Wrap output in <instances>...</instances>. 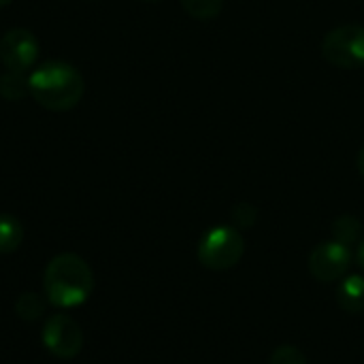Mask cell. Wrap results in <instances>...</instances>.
I'll list each match as a JSON object with an SVG mask.
<instances>
[{"label":"cell","mask_w":364,"mask_h":364,"mask_svg":"<svg viewBox=\"0 0 364 364\" xmlns=\"http://www.w3.org/2000/svg\"><path fill=\"white\" fill-rule=\"evenodd\" d=\"M45 296L53 307L73 309L83 305L94 290V273L77 254H60L45 269Z\"/></svg>","instance_id":"obj_1"},{"label":"cell","mask_w":364,"mask_h":364,"mask_svg":"<svg viewBox=\"0 0 364 364\" xmlns=\"http://www.w3.org/2000/svg\"><path fill=\"white\" fill-rule=\"evenodd\" d=\"M28 87L32 98L49 111H68L79 105L85 83L81 73L66 62H45L30 77Z\"/></svg>","instance_id":"obj_2"},{"label":"cell","mask_w":364,"mask_h":364,"mask_svg":"<svg viewBox=\"0 0 364 364\" xmlns=\"http://www.w3.org/2000/svg\"><path fill=\"white\" fill-rule=\"evenodd\" d=\"M245 239L235 226H213L198 241V262L209 271H228L241 262Z\"/></svg>","instance_id":"obj_3"},{"label":"cell","mask_w":364,"mask_h":364,"mask_svg":"<svg viewBox=\"0 0 364 364\" xmlns=\"http://www.w3.org/2000/svg\"><path fill=\"white\" fill-rule=\"evenodd\" d=\"M322 55L328 64L356 70L364 66V26H339L322 41Z\"/></svg>","instance_id":"obj_4"},{"label":"cell","mask_w":364,"mask_h":364,"mask_svg":"<svg viewBox=\"0 0 364 364\" xmlns=\"http://www.w3.org/2000/svg\"><path fill=\"white\" fill-rule=\"evenodd\" d=\"M352 264V254L350 247L339 243V241H324L316 245L309 254L307 267L314 279L322 284L339 282L348 275V269Z\"/></svg>","instance_id":"obj_5"},{"label":"cell","mask_w":364,"mask_h":364,"mask_svg":"<svg viewBox=\"0 0 364 364\" xmlns=\"http://www.w3.org/2000/svg\"><path fill=\"white\" fill-rule=\"evenodd\" d=\"M43 343L53 356L73 358L83 348V333L73 318H68L64 314H55L45 322Z\"/></svg>","instance_id":"obj_6"},{"label":"cell","mask_w":364,"mask_h":364,"mask_svg":"<svg viewBox=\"0 0 364 364\" xmlns=\"http://www.w3.org/2000/svg\"><path fill=\"white\" fill-rule=\"evenodd\" d=\"M38 58V41L26 28H13L0 38V62L6 70L26 73Z\"/></svg>","instance_id":"obj_7"},{"label":"cell","mask_w":364,"mask_h":364,"mask_svg":"<svg viewBox=\"0 0 364 364\" xmlns=\"http://www.w3.org/2000/svg\"><path fill=\"white\" fill-rule=\"evenodd\" d=\"M337 305L350 316L364 314V275H346L335 292Z\"/></svg>","instance_id":"obj_8"},{"label":"cell","mask_w":364,"mask_h":364,"mask_svg":"<svg viewBox=\"0 0 364 364\" xmlns=\"http://www.w3.org/2000/svg\"><path fill=\"white\" fill-rule=\"evenodd\" d=\"M23 241V228L17 218L0 215V254H13Z\"/></svg>","instance_id":"obj_9"},{"label":"cell","mask_w":364,"mask_h":364,"mask_svg":"<svg viewBox=\"0 0 364 364\" xmlns=\"http://www.w3.org/2000/svg\"><path fill=\"white\" fill-rule=\"evenodd\" d=\"M363 235V224L356 215H339L333 222V239L343 243V245H352L360 239Z\"/></svg>","instance_id":"obj_10"},{"label":"cell","mask_w":364,"mask_h":364,"mask_svg":"<svg viewBox=\"0 0 364 364\" xmlns=\"http://www.w3.org/2000/svg\"><path fill=\"white\" fill-rule=\"evenodd\" d=\"M28 92H30V87H28V79L23 77V73L6 70L0 75V96L2 98L21 100Z\"/></svg>","instance_id":"obj_11"},{"label":"cell","mask_w":364,"mask_h":364,"mask_svg":"<svg viewBox=\"0 0 364 364\" xmlns=\"http://www.w3.org/2000/svg\"><path fill=\"white\" fill-rule=\"evenodd\" d=\"M181 6L186 9V13L194 19L200 21H209L215 19L224 6V0H181Z\"/></svg>","instance_id":"obj_12"},{"label":"cell","mask_w":364,"mask_h":364,"mask_svg":"<svg viewBox=\"0 0 364 364\" xmlns=\"http://www.w3.org/2000/svg\"><path fill=\"white\" fill-rule=\"evenodd\" d=\"M15 311L21 320L26 322H36L43 314H45V301L43 296L34 294V292H26L17 299L15 303Z\"/></svg>","instance_id":"obj_13"},{"label":"cell","mask_w":364,"mask_h":364,"mask_svg":"<svg viewBox=\"0 0 364 364\" xmlns=\"http://www.w3.org/2000/svg\"><path fill=\"white\" fill-rule=\"evenodd\" d=\"M269 364H309L307 363V356L296 348V346H279L273 350L271 358H269Z\"/></svg>","instance_id":"obj_14"},{"label":"cell","mask_w":364,"mask_h":364,"mask_svg":"<svg viewBox=\"0 0 364 364\" xmlns=\"http://www.w3.org/2000/svg\"><path fill=\"white\" fill-rule=\"evenodd\" d=\"M256 218H258V209L250 203H239L235 209H232V222H235V228H252L256 224Z\"/></svg>","instance_id":"obj_15"},{"label":"cell","mask_w":364,"mask_h":364,"mask_svg":"<svg viewBox=\"0 0 364 364\" xmlns=\"http://www.w3.org/2000/svg\"><path fill=\"white\" fill-rule=\"evenodd\" d=\"M356 260H358L360 269L364 271V239L360 241V245H358V254H356Z\"/></svg>","instance_id":"obj_16"},{"label":"cell","mask_w":364,"mask_h":364,"mask_svg":"<svg viewBox=\"0 0 364 364\" xmlns=\"http://www.w3.org/2000/svg\"><path fill=\"white\" fill-rule=\"evenodd\" d=\"M356 164H358V173H360V177L364 179V147L360 149V154H358V160H356Z\"/></svg>","instance_id":"obj_17"},{"label":"cell","mask_w":364,"mask_h":364,"mask_svg":"<svg viewBox=\"0 0 364 364\" xmlns=\"http://www.w3.org/2000/svg\"><path fill=\"white\" fill-rule=\"evenodd\" d=\"M6 4H11V0H0V6H6Z\"/></svg>","instance_id":"obj_18"},{"label":"cell","mask_w":364,"mask_h":364,"mask_svg":"<svg viewBox=\"0 0 364 364\" xmlns=\"http://www.w3.org/2000/svg\"><path fill=\"white\" fill-rule=\"evenodd\" d=\"M147 2H158V0H147Z\"/></svg>","instance_id":"obj_19"}]
</instances>
